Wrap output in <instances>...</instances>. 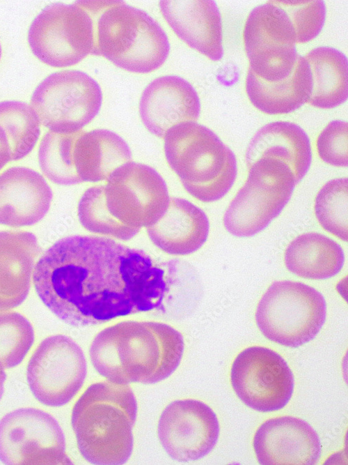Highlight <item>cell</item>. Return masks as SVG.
Segmentation results:
<instances>
[{
    "mask_svg": "<svg viewBox=\"0 0 348 465\" xmlns=\"http://www.w3.org/2000/svg\"><path fill=\"white\" fill-rule=\"evenodd\" d=\"M95 49L118 67L148 73L166 60L170 44L159 23L146 12L115 1L100 13Z\"/></svg>",
    "mask_w": 348,
    "mask_h": 465,
    "instance_id": "obj_6",
    "label": "cell"
},
{
    "mask_svg": "<svg viewBox=\"0 0 348 465\" xmlns=\"http://www.w3.org/2000/svg\"><path fill=\"white\" fill-rule=\"evenodd\" d=\"M326 317V304L322 294L306 284L290 280L272 283L255 312L262 333L271 341L290 347L312 340Z\"/></svg>",
    "mask_w": 348,
    "mask_h": 465,
    "instance_id": "obj_7",
    "label": "cell"
},
{
    "mask_svg": "<svg viewBox=\"0 0 348 465\" xmlns=\"http://www.w3.org/2000/svg\"><path fill=\"white\" fill-rule=\"evenodd\" d=\"M230 382L240 400L262 412L283 408L294 390V376L285 360L263 346L243 350L232 363Z\"/></svg>",
    "mask_w": 348,
    "mask_h": 465,
    "instance_id": "obj_14",
    "label": "cell"
},
{
    "mask_svg": "<svg viewBox=\"0 0 348 465\" xmlns=\"http://www.w3.org/2000/svg\"><path fill=\"white\" fill-rule=\"evenodd\" d=\"M263 157L285 162L292 171L296 183L308 172L312 160L309 137L298 125L289 121H275L260 128L251 139L246 153L249 167Z\"/></svg>",
    "mask_w": 348,
    "mask_h": 465,
    "instance_id": "obj_22",
    "label": "cell"
},
{
    "mask_svg": "<svg viewBox=\"0 0 348 465\" xmlns=\"http://www.w3.org/2000/svg\"><path fill=\"white\" fill-rule=\"evenodd\" d=\"M10 160L8 140L3 129L0 125V170Z\"/></svg>",
    "mask_w": 348,
    "mask_h": 465,
    "instance_id": "obj_33",
    "label": "cell"
},
{
    "mask_svg": "<svg viewBox=\"0 0 348 465\" xmlns=\"http://www.w3.org/2000/svg\"><path fill=\"white\" fill-rule=\"evenodd\" d=\"M164 153L184 189L200 201L221 199L235 181L234 153L213 131L196 122L171 128L164 135Z\"/></svg>",
    "mask_w": 348,
    "mask_h": 465,
    "instance_id": "obj_5",
    "label": "cell"
},
{
    "mask_svg": "<svg viewBox=\"0 0 348 465\" xmlns=\"http://www.w3.org/2000/svg\"><path fill=\"white\" fill-rule=\"evenodd\" d=\"M274 1L289 17L296 43L308 42L319 33L326 18V6L323 1Z\"/></svg>",
    "mask_w": 348,
    "mask_h": 465,
    "instance_id": "obj_31",
    "label": "cell"
},
{
    "mask_svg": "<svg viewBox=\"0 0 348 465\" xmlns=\"http://www.w3.org/2000/svg\"><path fill=\"white\" fill-rule=\"evenodd\" d=\"M73 166L79 183L106 180L111 172L129 162L126 142L106 129L76 132L72 147Z\"/></svg>",
    "mask_w": 348,
    "mask_h": 465,
    "instance_id": "obj_23",
    "label": "cell"
},
{
    "mask_svg": "<svg viewBox=\"0 0 348 465\" xmlns=\"http://www.w3.org/2000/svg\"><path fill=\"white\" fill-rule=\"evenodd\" d=\"M35 340L30 321L16 312H0V368L10 369L22 363Z\"/></svg>",
    "mask_w": 348,
    "mask_h": 465,
    "instance_id": "obj_30",
    "label": "cell"
},
{
    "mask_svg": "<svg viewBox=\"0 0 348 465\" xmlns=\"http://www.w3.org/2000/svg\"><path fill=\"white\" fill-rule=\"evenodd\" d=\"M139 108L145 127L162 137L176 124L196 122L200 102L189 82L178 76L166 75L156 78L144 89Z\"/></svg>",
    "mask_w": 348,
    "mask_h": 465,
    "instance_id": "obj_17",
    "label": "cell"
},
{
    "mask_svg": "<svg viewBox=\"0 0 348 465\" xmlns=\"http://www.w3.org/2000/svg\"><path fill=\"white\" fill-rule=\"evenodd\" d=\"M347 135L346 121H331L317 139L316 146L320 158L333 166L347 167Z\"/></svg>",
    "mask_w": 348,
    "mask_h": 465,
    "instance_id": "obj_32",
    "label": "cell"
},
{
    "mask_svg": "<svg viewBox=\"0 0 348 465\" xmlns=\"http://www.w3.org/2000/svg\"><path fill=\"white\" fill-rule=\"evenodd\" d=\"M53 197L45 178L36 171L15 167L0 174V224L31 226L47 213Z\"/></svg>",
    "mask_w": 348,
    "mask_h": 465,
    "instance_id": "obj_19",
    "label": "cell"
},
{
    "mask_svg": "<svg viewBox=\"0 0 348 465\" xmlns=\"http://www.w3.org/2000/svg\"><path fill=\"white\" fill-rule=\"evenodd\" d=\"M184 349L182 335L168 324L125 321L99 332L89 355L95 369L111 382L152 384L174 372Z\"/></svg>",
    "mask_w": 348,
    "mask_h": 465,
    "instance_id": "obj_3",
    "label": "cell"
},
{
    "mask_svg": "<svg viewBox=\"0 0 348 465\" xmlns=\"http://www.w3.org/2000/svg\"><path fill=\"white\" fill-rule=\"evenodd\" d=\"M6 379V374L4 372L3 369L0 368V399L2 397L3 390H4V382Z\"/></svg>",
    "mask_w": 348,
    "mask_h": 465,
    "instance_id": "obj_34",
    "label": "cell"
},
{
    "mask_svg": "<svg viewBox=\"0 0 348 465\" xmlns=\"http://www.w3.org/2000/svg\"><path fill=\"white\" fill-rule=\"evenodd\" d=\"M285 264L306 279L324 280L337 275L345 262L344 252L334 240L319 233L299 235L287 247Z\"/></svg>",
    "mask_w": 348,
    "mask_h": 465,
    "instance_id": "obj_25",
    "label": "cell"
},
{
    "mask_svg": "<svg viewBox=\"0 0 348 465\" xmlns=\"http://www.w3.org/2000/svg\"><path fill=\"white\" fill-rule=\"evenodd\" d=\"M86 372L82 349L70 337L58 334L45 338L37 346L27 365L26 379L38 401L59 407L79 392Z\"/></svg>",
    "mask_w": 348,
    "mask_h": 465,
    "instance_id": "obj_13",
    "label": "cell"
},
{
    "mask_svg": "<svg viewBox=\"0 0 348 465\" xmlns=\"http://www.w3.org/2000/svg\"><path fill=\"white\" fill-rule=\"evenodd\" d=\"M348 179L338 178L326 183L315 201V213L320 225L328 232L347 241Z\"/></svg>",
    "mask_w": 348,
    "mask_h": 465,
    "instance_id": "obj_29",
    "label": "cell"
},
{
    "mask_svg": "<svg viewBox=\"0 0 348 465\" xmlns=\"http://www.w3.org/2000/svg\"><path fill=\"white\" fill-rule=\"evenodd\" d=\"M0 461L4 464H72L61 427L51 414L20 408L0 420Z\"/></svg>",
    "mask_w": 348,
    "mask_h": 465,
    "instance_id": "obj_11",
    "label": "cell"
},
{
    "mask_svg": "<svg viewBox=\"0 0 348 465\" xmlns=\"http://www.w3.org/2000/svg\"><path fill=\"white\" fill-rule=\"evenodd\" d=\"M312 89L311 74L304 56H298L293 72L285 79L269 82L248 69L246 91L251 102L267 114L295 111L308 102Z\"/></svg>",
    "mask_w": 348,
    "mask_h": 465,
    "instance_id": "obj_24",
    "label": "cell"
},
{
    "mask_svg": "<svg viewBox=\"0 0 348 465\" xmlns=\"http://www.w3.org/2000/svg\"><path fill=\"white\" fill-rule=\"evenodd\" d=\"M159 441L173 459L187 462L209 453L219 435V424L213 410L191 399L175 400L162 411L157 426Z\"/></svg>",
    "mask_w": 348,
    "mask_h": 465,
    "instance_id": "obj_15",
    "label": "cell"
},
{
    "mask_svg": "<svg viewBox=\"0 0 348 465\" xmlns=\"http://www.w3.org/2000/svg\"><path fill=\"white\" fill-rule=\"evenodd\" d=\"M95 27L90 12L79 1L52 3L33 20L27 34L35 57L54 68L75 65L95 47Z\"/></svg>",
    "mask_w": 348,
    "mask_h": 465,
    "instance_id": "obj_9",
    "label": "cell"
},
{
    "mask_svg": "<svg viewBox=\"0 0 348 465\" xmlns=\"http://www.w3.org/2000/svg\"><path fill=\"white\" fill-rule=\"evenodd\" d=\"M243 37L249 69L258 77L275 82L293 72L299 56L295 32L286 13L274 1L251 11Z\"/></svg>",
    "mask_w": 348,
    "mask_h": 465,
    "instance_id": "obj_12",
    "label": "cell"
},
{
    "mask_svg": "<svg viewBox=\"0 0 348 465\" xmlns=\"http://www.w3.org/2000/svg\"><path fill=\"white\" fill-rule=\"evenodd\" d=\"M296 183L285 162L271 157L258 159L249 167L245 183L225 213L226 229L237 237L259 233L280 213Z\"/></svg>",
    "mask_w": 348,
    "mask_h": 465,
    "instance_id": "obj_8",
    "label": "cell"
},
{
    "mask_svg": "<svg viewBox=\"0 0 348 465\" xmlns=\"http://www.w3.org/2000/svg\"><path fill=\"white\" fill-rule=\"evenodd\" d=\"M76 132H47L38 149V162L42 173L53 183L62 185L80 183L73 166L72 147Z\"/></svg>",
    "mask_w": 348,
    "mask_h": 465,
    "instance_id": "obj_28",
    "label": "cell"
},
{
    "mask_svg": "<svg viewBox=\"0 0 348 465\" xmlns=\"http://www.w3.org/2000/svg\"><path fill=\"white\" fill-rule=\"evenodd\" d=\"M33 282L45 305L77 327L161 308L170 289L146 252L94 236L56 241L35 264Z\"/></svg>",
    "mask_w": 348,
    "mask_h": 465,
    "instance_id": "obj_1",
    "label": "cell"
},
{
    "mask_svg": "<svg viewBox=\"0 0 348 465\" xmlns=\"http://www.w3.org/2000/svg\"><path fill=\"white\" fill-rule=\"evenodd\" d=\"M0 125L9 143L11 160H19L35 148L40 135V122L27 103L17 100L0 102Z\"/></svg>",
    "mask_w": 348,
    "mask_h": 465,
    "instance_id": "obj_27",
    "label": "cell"
},
{
    "mask_svg": "<svg viewBox=\"0 0 348 465\" xmlns=\"http://www.w3.org/2000/svg\"><path fill=\"white\" fill-rule=\"evenodd\" d=\"M253 448L262 465H313L322 452L315 430L292 416L271 418L262 424L255 434Z\"/></svg>",
    "mask_w": 348,
    "mask_h": 465,
    "instance_id": "obj_16",
    "label": "cell"
},
{
    "mask_svg": "<svg viewBox=\"0 0 348 465\" xmlns=\"http://www.w3.org/2000/svg\"><path fill=\"white\" fill-rule=\"evenodd\" d=\"M1 53H2V49H1V43H0V59H1Z\"/></svg>",
    "mask_w": 348,
    "mask_h": 465,
    "instance_id": "obj_35",
    "label": "cell"
},
{
    "mask_svg": "<svg viewBox=\"0 0 348 465\" xmlns=\"http://www.w3.org/2000/svg\"><path fill=\"white\" fill-rule=\"evenodd\" d=\"M161 12L177 36L212 61L223 54L222 23L212 0H162Z\"/></svg>",
    "mask_w": 348,
    "mask_h": 465,
    "instance_id": "obj_18",
    "label": "cell"
},
{
    "mask_svg": "<svg viewBox=\"0 0 348 465\" xmlns=\"http://www.w3.org/2000/svg\"><path fill=\"white\" fill-rule=\"evenodd\" d=\"M31 106L40 122L50 132L75 133L98 114L102 93L99 84L77 70L55 72L33 91Z\"/></svg>",
    "mask_w": 348,
    "mask_h": 465,
    "instance_id": "obj_10",
    "label": "cell"
},
{
    "mask_svg": "<svg viewBox=\"0 0 348 465\" xmlns=\"http://www.w3.org/2000/svg\"><path fill=\"white\" fill-rule=\"evenodd\" d=\"M312 89L308 102L322 109L334 108L348 96V63L345 55L331 47L310 50L306 56Z\"/></svg>",
    "mask_w": 348,
    "mask_h": 465,
    "instance_id": "obj_26",
    "label": "cell"
},
{
    "mask_svg": "<svg viewBox=\"0 0 348 465\" xmlns=\"http://www.w3.org/2000/svg\"><path fill=\"white\" fill-rule=\"evenodd\" d=\"M40 251L31 232L0 231V310L15 308L25 300Z\"/></svg>",
    "mask_w": 348,
    "mask_h": 465,
    "instance_id": "obj_20",
    "label": "cell"
},
{
    "mask_svg": "<svg viewBox=\"0 0 348 465\" xmlns=\"http://www.w3.org/2000/svg\"><path fill=\"white\" fill-rule=\"evenodd\" d=\"M209 231L205 212L182 198L171 199L163 216L147 227L152 242L173 255H187L199 250L207 241Z\"/></svg>",
    "mask_w": 348,
    "mask_h": 465,
    "instance_id": "obj_21",
    "label": "cell"
},
{
    "mask_svg": "<svg viewBox=\"0 0 348 465\" xmlns=\"http://www.w3.org/2000/svg\"><path fill=\"white\" fill-rule=\"evenodd\" d=\"M137 402L127 384L101 381L88 386L76 402L71 422L83 457L98 465H120L133 450Z\"/></svg>",
    "mask_w": 348,
    "mask_h": 465,
    "instance_id": "obj_4",
    "label": "cell"
},
{
    "mask_svg": "<svg viewBox=\"0 0 348 465\" xmlns=\"http://www.w3.org/2000/svg\"><path fill=\"white\" fill-rule=\"evenodd\" d=\"M170 197L161 175L151 167L127 162L113 170L104 185L88 188L77 207L88 231L127 241L156 223Z\"/></svg>",
    "mask_w": 348,
    "mask_h": 465,
    "instance_id": "obj_2",
    "label": "cell"
}]
</instances>
